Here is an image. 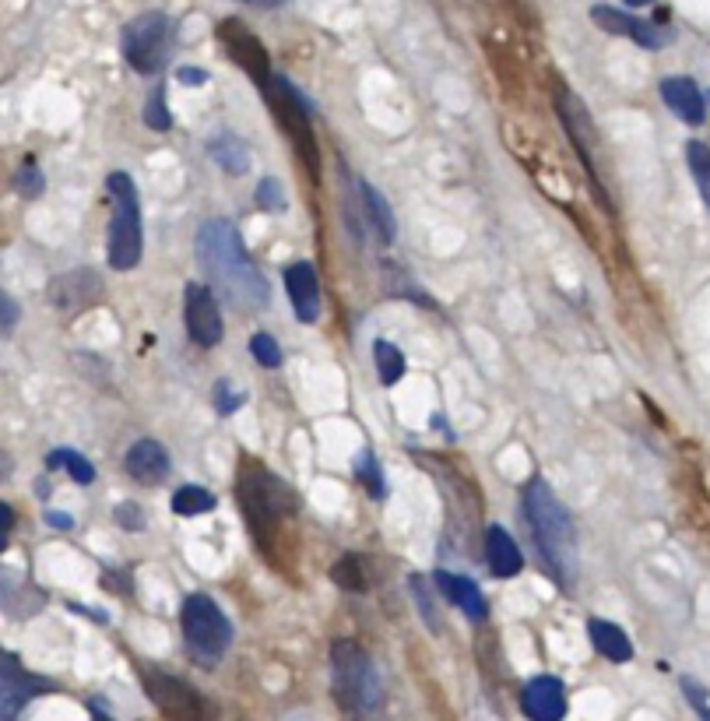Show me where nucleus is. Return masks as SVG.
I'll use <instances>...</instances> for the list:
<instances>
[{"label":"nucleus","mask_w":710,"mask_h":721,"mask_svg":"<svg viewBox=\"0 0 710 721\" xmlns=\"http://www.w3.org/2000/svg\"><path fill=\"white\" fill-rule=\"evenodd\" d=\"M194 257L215 296L233 302L243 313H257L268 307L271 288L264 275H260V268L254 265V257L246 254L243 236L236 233L233 222L225 219L201 222L194 236Z\"/></svg>","instance_id":"f257e3e1"},{"label":"nucleus","mask_w":710,"mask_h":721,"mask_svg":"<svg viewBox=\"0 0 710 721\" xmlns=\"http://www.w3.org/2000/svg\"><path fill=\"white\" fill-rule=\"evenodd\" d=\"M525 522L534 536V545L542 553V567L553 574V581L570 591L581 570V553H577V531L567 507L553 493L545 479H531L525 486Z\"/></svg>","instance_id":"f03ea898"},{"label":"nucleus","mask_w":710,"mask_h":721,"mask_svg":"<svg viewBox=\"0 0 710 721\" xmlns=\"http://www.w3.org/2000/svg\"><path fill=\"white\" fill-rule=\"evenodd\" d=\"M240 503L246 514V525L257 536V542L271 550V539L285 522H293L299 514V497L288 489L279 475H271L268 468L246 465L240 475Z\"/></svg>","instance_id":"7ed1b4c3"},{"label":"nucleus","mask_w":710,"mask_h":721,"mask_svg":"<svg viewBox=\"0 0 710 721\" xmlns=\"http://www.w3.org/2000/svg\"><path fill=\"white\" fill-rule=\"evenodd\" d=\"M331 669H335V694L345 711L356 721H373L380 714L384 704L380 672H376L370 655L356 641H338L331 647Z\"/></svg>","instance_id":"20e7f679"},{"label":"nucleus","mask_w":710,"mask_h":721,"mask_svg":"<svg viewBox=\"0 0 710 721\" xmlns=\"http://www.w3.org/2000/svg\"><path fill=\"white\" fill-rule=\"evenodd\" d=\"M109 191V236H106V254L113 271H130L138 268L141 250H144V233H141V197L138 186L127 172H109L106 177Z\"/></svg>","instance_id":"39448f33"},{"label":"nucleus","mask_w":710,"mask_h":721,"mask_svg":"<svg viewBox=\"0 0 710 721\" xmlns=\"http://www.w3.org/2000/svg\"><path fill=\"white\" fill-rule=\"evenodd\" d=\"M180 627H183L186 655L201 669H215L225 658L229 647H233V623L219 609V602L208 595H191L183 602Z\"/></svg>","instance_id":"423d86ee"},{"label":"nucleus","mask_w":710,"mask_h":721,"mask_svg":"<svg viewBox=\"0 0 710 721\" xmlns=\"http://www.w3.org/2000/svg\"><path fill=\"white\" fill-rule=\"evenodd\" d=\"M268 99V106L274 113V120L282 124V131L288 134V141L296 144V152L302 158V166L310 169V177H317L321 172V155H317V138H313V110L307 99L299 95V89L288 78L274 75L271 85L264 92H260Z\"/></svg>","instance_id":"0eeeda50"},{"label":"nucleus","mask_w":710,"mask_h":721,"mask_svg":"<svg viewBox=\"0 0 710 721\" xmlns=\"http://www.w3.org/2000/svg\"><path fill=\"white\" fill-rule=\"evenodd\" d=\"M120 50H124V61L134 67L138 75H149V78L158 75L172 50V22L163 11H141L138 18H130L124 25Z\"/></svg>","instance_id":"6e6552de"},{"label":"nucleus","mask_w":710,"mask_h":721,"mask_svg":"<svg viewBox=\"0 0 710 721\" xmlns=\"http://www.w3.org/2000/svg\"><path fill=\"white\" fill-rule=\"evenodd\" d=\"M556 113L563 120V131L573 141L577 155H581V163L588 169V177L594 183V194L598 201H605V208H612V197H608V183H605V169H602V141H598V127H594L591 113L584 106L581 95H573L567 89H559L556 95Z\"/></svg>","instance_id":"1a4fd4ad"},{"label":"nucleus","mask_w":710,"mask_h":721,"mask_svg":"<svg viewBox=\"0 0 710 721\" xmlns=\"http://www.w3.org/2000/svg\"><path fill=\"white\" fill-rule=\"evenodd\" d=\"M141 686L166 721H208V704L191 683L177 680L166 669L141 666Z\"/></svg>","instance_id":"9d476101"},{"label":"nucleus","mask_w":710,"mask_h":721,"mask_svg":"<svg viewBox=\"0 0 710 721\" xmlns=\"http://www.w3.org/2000/svg\"><path fill=\"white\" fill-rule=\"evenodd\" d=\"M53 683L28 672L14 655L0 652V721H14L22 708L39 694H53Z\"/></svg>","instance_id":"9b49d317"},{"label":"nucleus","mask_w":710,"mask_h":721,"mask_svg":"<svg viewBox=\"0 0 710 721\" xmlns=\"http://www.w3.org/2000/svg\"><path fill=\"white\" fill-rule=\"evenodd\" d=\"M186 307H183V321H186V335H191L194 345L201 349H215V345L222 342V310H219V296L211 293L208 285L201 282H191L186 285Z\"/></svg>","instance_id":"f8f14e48"},{"label":"nucleus","mask_w":710,"mask_h":721,"mask_svg":"<svg viewBox=\"0 0 710 721\" xmlns=\"http://www.w3.org/2000/svg\"><path fill=\"white\" fill-rule=\"evenodd\" d=\"M591 18L598 22L605 33L627 36V39H633V42H641L644 50H661V47H669V42L675 39V33H672L669 25L644 22V18H636V14L622 11V8H612V4H594V8H591Z\"/></svg>","instance_id":"ddd939ff"},{"label":"nucleus","mask_w":710,"mask_h":721,"mask_svg":"<svg viewBox=\"0 0 710 721\" xmlns=\"http://www.w3.org/2000/svg\"><path fill=\"white\" fill-rule=\"evenodd\" d=\"M219 36H222V42H225V50H229V56L250 75L254 81H257V89L264 92L268 85H271V67H268V50H264V42H260L250 28H246L243 22H236V18H229V22H222V28H219Z\"/></svg>","instance_id":"4468645a"},{"label":"nucleus","mask_w":710,"mask_h":721,"mask_svg":"<svg viewBox=\"0 0 710 721\" xmlns=\"http://www.w3.org/2000/svg\"><path fill=\"white\" fill-rule=\"evenodd\" d=\"M99 296H103V279H99V271H92V268L64 271V275H56L50 282V302L64 317L85 313L89 307H95Z\"/></svg>","instance_id":"2eb2a0df"},{"label":"nucleus","mask_w":710,"mask_h":721,"mask_svg":"<svg viewBox=\"0 0 710 721\" xmlns=\"http://www.w3.org/2000/svg\"><path fill=\"white\" fill-rule=\"evenodd\" d=\"M520 708L531 721H563L567 718V690L556 675H534L520 694Z\"/></svg>","instance_id":"dca6fc26"},{"label":"nucleus","mask_w":710,"mask_h":721,"mask_svg":"<svg viewBox=\"0 0 710 721\" xmlns=\"http://www.w3.org/2000/svg\"><path fill=\"white\" fill-rule=\"evenodd\" d=\"M285 293L293 299V310L302 324H313L321 317V282H317V271L307 261H296L285 268Z\"/></svg>","instance_id":"f3484780"},{"label":"nucleus","mask_w":710,"mask_h":721,"mask_svg":"<svg viewBox=\"0 0 710 721\" xmlns=\"http://www.w3.org/2000/svg\"><path fill=\"white\" fill-rule=\"evenodd\" d=\"M124 468H127V475L134 482H141V486H158L169 475V454H166V447L158 443V440H138L134 447L127 451V458H124Z\"/></svg>","instance_id":"a211bd4d"},{"label":"nucleus","mask_w":710,"mask_h":721,"mask_svg":"<svg viewBox=\"0 0 710 721\" xmlns=\"http://www.w3.org/2000/svg\"><path fill=\"white\" fill-rule=\"evenodd\" d=\"M433 581H437V588L443 591V598H447V602H454L457 609L472 619V623H482V619L489 616L486 595H482V591H478V584L472 581V577H457V574L437 570V574H433Z\"/></svg>","instance_id":"6ab92c4d"},{"label":"nucleus","mask_w":710,"mask_h":721,"mask_svg":"<svg viewBox=\"0 0 710 721\" xmlns=\"http://www.w3.org/2000/svg\"><path fill=\"white\" fill-rule=\"evenodd\" d=\"M482 545H486V564L496 577H517L520 567H525V556H520L514 536L503 525H489Z\"/></svg>","instance_id":"aec40b11"},{"label":"nucleus","mask_w":710,"mask_h":721,"mask_svg":"<svg viewBox=\"0 0 710 721\" xmlns=\"http://www.w3.org/2000/svg\"><path fill=\"white\" fill-rule=\"evenodd\" d=\"M661 99L669 103V110L675 113L679 120H686L693 127L703 124V117H707L703 95L697 89V81H689V78H664L661 81Z\"/></svg>","instance_id":"412c9836"},{"label":"nucleus","mask_w":710,"mask_h":721,"mask_svg":"<svg viewBox=\"0 0 710 721\" xmlns=\"http://www.w3.org/2000/svg\"><path fill=\"white\" fill-rule=\"evenodd\" d=\"M588 638L594 644V652H598L602 658H608V661H616V666L633 658V644L627 638V630L608 623V619H602V616L588 619Z\"/></svg>","instance_id":"4be33fe9"},{"label":"nucleus","mask_w":710,"mask_h":721,"mask_svg":"<svg viewBox=\"0 0 710 721\" xmlns=\"http://www.w3.org/2000/svg\"><path fill=\"white\" fill-rule=\"evenodd\" d=\"M359 194H362V208H366V222L373 226V233L380 236V243H395L398 229H395V211H390L387 197L366 180L359 183Z\"/></svg>","instance_id":"5701e85b"},{"label":"nucleus","mask_w":710,"mask_h":721,"mask_svg":"<svg viewBox=\"0 0 710 721\" xmlns=\"http://www.w3.org/2000/svg\"><path fill=\"white\" fill-rule=\"evenodd\" d=\"M208 155L229 172V177H243V172L250 169V149H246L240 138H229V134L211 138L208 141Z\"/></svg>","instance_id":"b1692460"},{"label":"nucleus","mask_w":710,"mask_h":721,"mask_svg":"<svg viewBox=\"0 0 710 721\" xmlns=\"http://www.w3.org/2000/svg\"><path fill=\"white\" fill-rule=\"evenodd\" d=\"M33 602L42 605V595H36V588H28V584L18 581L14 574L0 570V609H8V613H14V616H25V613L36 609Z\"/></svg>","instance_id":"393cba45"},{"label":"nucleus","mask_w":710,"mask_h":721,"mask_svg":"<svg viewBox=\"0 0 710 721\" xmlns=\"http://www.w3.org/2000/svg\"><path fill=\"white\" fill-rule=\"evenodd\" d=\"M373 363H376V373H380V381L387 387H395L404 377V370H409V363H404V352L398 349L395 342H387V338L373 342Z\"/></svg>","instance_id":"a878e982"},{"label":"nucleus","mask_w":710,"mask_h":721,"mask_svg":"<svg viewBox=\"0 0 710 721\" xmlns=\"http://www.w3.org/2000/svg\"><path fill=\"white\" fill-rule=\"evenodd\" d=\"M50 468H67V475L75 479L78 486H92L95 482V465L85 454L70 451V447H56V451H50L47 458Z\"/></svg>","instance_id":"bb28decb"},{"label":"nucleus","mask_w":710,"mask_h":721,"mask_svg":"<svg viewBox=\"0 0 710 721\" xmlns=\"http://www.w3.org/2000/svg\"><path fill=\"white\" fill-rule=\"evenodd\" d=\"M331 577H335L338 588L356 591V595H366V588H370L366 564H362L359 556H341L338 564H335V570H331Z\"/></svg>","instance_id":"cd10ccee"},{"label":"nucleus","mask_w":710,"mask_h":721,"mask_svg":"<svg viewBox=\"0 0 710 721\" xmlns=\"http://www.w3.org/2000/svg\"><path fill=\"white\" fill-rule=\"evenodd\" d=\"M211 507H215V497L201 486H180L177 493H172V514L180 517H197Z\"/></svg>","instance_id":"c85d7f7f"},{"label":"nucleus","mask_w":710,"mask_h":721,"mask_svg":"<svg viewBox=\"0 0 710 721\" xmlns=\"http://www.w3.org/2000/svg\"><path fill=\"white\" fill-rule=\"evenodd\" d=\"M686 163L693 169V180H697L700 194L710 197V149L703 141H689L686 144Z\"/></svg>","instance_id":"c756f323"},{"label":"nucleus","mask_w":710,"mask_h":721,"mask_svg":"<svg viewBox=\"0 0 710 721\" xmlns=\"http://www.w3.org/2000/svg\"><path fill=\"white\" fill-rule=\"evenodd\" d=\"M144 124L152 127V131H169L172 127V117H169V106H166V89L163 85H155L149 103H144Z\"/></svg>","instance_id":"7c9ffc66"},{"label":"nucleus","mask_w":710,"mask_h":721,"mask_svg":"<svg viewBox=\"0 0 710 721\" xmlns=\"http://www.w3.org/2000/svg\"><path fill=\"white\" fill-rule=\"evenodd\" d=\"M356 475H359V482L366 486V493H370L373 500H380V497H384V472H380V465H376V458H373L370 451H362V454H359V461H356Z\"/></svg>","instance_id":"2f4dec72"},{"label":"nucleus","mask_w":710,"mask_h":721,"mask_svg":"<svg viewBox=\"0 0 710 721\" xmlns=\"http://www.w3.org/2000/svg\"><path fill=\"white\" fill-rule=\"evenodd\" d=\"M387 288H390V293H395V296H404V299L423 302V307H433V299L412 282V275H404V271L395 268V265H387Z\"/></svg>","instance_id":"473e14b6"},{"label":"nucleus","mask_w":710,"mask_h":721,"mask_svg":"<svg viewBox=\"0 0 710 721\" xmlns=\"http://www.w3.org/2000/svg\"><path fill=\"white\" fill-rule=\"evenodd\" d=\"M250 352H254V359H257L260 366H268V370L282 366V349H279V342L268 335V331H257V335L250 338Z\"/></svg>","instance_id":"72a5a7b5"},{"label":"nucleus","mask_w":710,"mask_h":721,"mask_svg":"<svg viewBox=\"0 0 710 721\" xmlns=\"http://www.w3.org/2000/svg\"><path fill=\"white\" fill-rule=\"evenodd\" d=\"M14 191H18L22 197H39L42 186H47V180H42V172L36 169V163L28 158V163H22V169L14 172Z\"/></svg>","instance_id":"f704fd0d"},{"label":"nucleus","mask_w":710,"mask_h":721,"mask_svg":"<svg viewBox=\"0 0 710 721\" xmlns=\"http://www.w3.org/2000/svg\"><path fill=\"white\" fill-rule=\"evenodd\" d=\"M257 208H264V211H282L285 208V186H282V180L264 177V180L257 183Z\"/></svg>","instance_id":"c9c22d12"},{"label":"nucleus","mask_w":710,"mask_h":721,"mask_svg":"<svg viewBox=\"0 0 710 721\" xmlns=\"http://www.w3.org/2000/svg\"><path fill=\"white\" fill-rule=\"evenodd\" d=\"M246 395L240 391V387H233L229 381H219L215 384V412L219 415H233L236 409H243Z\"/></svg>","instance_id":"e433bc0d"},{"label":"nucleus","mask_w":710,"mask_h":721,"mask_svg":"<svg viewBox=\"0 0 710 721\" xmlns=\"http://www.w3.org/2000/svg\"><path fill=\"white\" fill-rule=\"evenodd\" d=\"M412 588H415V598H418V609H423V619H426V627L433 630V633H440V613H437V605L429 602V595H426V577H412Z\"/></svg>","instance_id":"4c0bfd02"},{"label":"nucleus","mask_w":710,"mask_h":721,"mask_svg":"<svg viewBox=\"0 0 710 721\" xmlns=\"http://www.w3.org/2000/svg\"><path fill=\"white\" fill-rule=\"evenodd\" d=\"M683 694H686V700L693 704V711H697V718H700V721H710L707 690H703L700 683H693V680H683Z\"/></svg>","instance_id":"58836bf2"},{"label":"nucleus","mask_w":710,"mask_h":721,"mask_svg":"<svg viewBox=\"0 0 710 721\" xmlns=\"http://www.w3.org/2000/svg\"><path fill=\"white\" fill-rule=\"evenodd\" d=\"M18 317H22L18 302H14V299L4 293V288H0V335H11L14 324H18Z\"/></svg>","instance_id":"ea45409f"},{"label":"nucleus","mask_w":710,"mask_h":721,"mask_svg":"<svg viewBox=\"0 0 710 721\" xmlns=\"http://www.w3.org/2000/svg\"><path fill=\"white\" fill-rule=\"evenodd\" d=\"M113 517H117V525H124V528H130V531H141L144 528V514H141V507L138 503H120L117 511H113Z\"/></svg>","instance_id":"a19ab883"},{"label":"nucleus","mask_w":710,"mask_h":721,"mask_svg":"<svg viewBox=\"0 0 710 721\" xmlns=\"http://www.w3.org/2000/svg\"><path fill=\"white\" fill-rule=\"evenodd\" d=\"M11 528H14V511L8 507L4 500H0V553L8 550V542H11Z\"/></svg>","instance_id":"79ce46f5"},{"label":"nucleus","mask_w":710,"mask_h":721,"mask_svg":"<svg viewBox=\"0 0 710 721\" xmlns=\"http://www.w3.org/2000/svg\"><path fill=\"white\" fill-rule=\"evenodd\" d=\"M183 85H208V75L205 70H197V67H180V75H177Z\"/></svg>","instance_id":"37998d69"},{"label":"nucleus","mask_w":710,"mask_h":721,"mask_svg":"<svg viewBox=\"0 0 710 721\" xmlns=\"http://www.w3.org/2000/svg\"><path fill=\"white\" fill-rule=\"evenodd\" d=\"M47 522H50L53 528H64V531H67V528H75V517H70V514H56V511H47Z\"/></svg>","instance_id":"c03bdc74"},{"label":"nucleus","mask_w":710,"mask_h":721,"mask_svg":"<svg viewBox=\"0 0 710 721\" xmlns=\"http://www.w3.org/2000/svg\"><path fill=\"white\" fill-rule=\"evenodd\" d=\"M11 468H14V465H11V458H8L4 451H0V482L8 479V475H11Z\"/></svg>","instance_id":"a18cd8bd"},{"label":"nucleus","mask_w":710,"mask_h":721,"mask_svg":"<svg viewBox=\"0 0 710 721\" xmlns=\"http://www.w3.org/2000/svg\"><path fill=\"white\" fill-rule=\"evenodd\" d=\"M92 721H113L109 714H103V711H95V704H92Z\"/></svg>","instance_id":"49530a36"},{"label":"nucleus","mask_w":710,"mask_h":721,"mask_svg":"<svg viewBox=\"0 0 710 721\" xmlns=\"http://www.w3.org/2000/svg\"><path fill=\"white\" fill-rule=\"evenodd\" d=\"M703 201H707V208H710V197H703Z\"/></svg>","instance_id":"de8ad7c7"},{"label":"nucleus","mask_w":710,"mask_h":721,"mask_svg":"<svg viewBox=\"0 0 710 721\" xmlns=\"http://www.w3.org/2000/svg\"><path fill=\"white\" fill-rule=\"evenodd\" d=\"M707 99H710V95H707Z\"/></svg>","instance_id":"09e8293b"}]
</instances>
